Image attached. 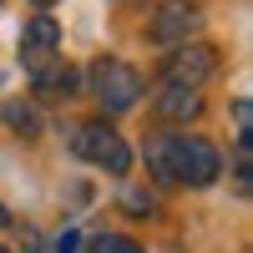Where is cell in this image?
<instances>
[{
  "label": "cell",
  "instance_id": "1",
  "mask_svg": "<svg viewBox=\"0 0 253 253\" xmlns=\"http://www.w3.org/2000/svg\"><path fill=\"white\" fill-rule=\"evenodd\" d=\"M147 162H152V172L162 182H182V187H213L218 172H223V157L213 142L203 137H162L147 147Z\"/></svg>",
  "mask_w": 253,
  "mask_h": 253
},
{
  "label": "cell",
  "instance_id": "2",
  "mask_svg": "<svg viewBox=\"0 0 253 253\" xmlns=\"http://www.w3.org/2000/svg\"><path fill=\"white\" fill-rule=\"evenodd\" d=\"M71 152L96 162V167H107V172H126V167H132V147H126L107 122H81L71 132Z\"/></svg>",
  "mask_w": 253,
  "mask_h": 253
},
{
  "label": "cell",
  "instance_id": "3",
  "mask_svg": "<svg viewBox=\"0 0 253 253\" xmlns=\"http://www.w3.org/2000/svg\"><path fill=\"white\" fill-rule=\"evenodd\" d=\"M91 96L107 112H126V107H137V96H142V76L126 66V61L101 56V61H91Z\"/></svg>",
  "mask_w": 253,
  "mask_h": 253
},
{
  "label": "cell",
  "instance_id": "4",
  "mask_svg": "<svg viewBox=\"0 0 253 253\" xmlns=\"http://www.w3.org/2000/svg\"><path fill=\"white\" fill-rule=\"evenodd\" d=\"M213 71H218V51L203 46V41H182V46H172L162 56V81L167 86H193L198 91Z\"/></svg>",
  "mask_w": 253,
  "mask_h": 253
},
{
  "label": "cell",
  "instance_id": "5",
  "mask_svg": "<svg viewBox=\"0 0 253 253\" xmlns=\"http://www.w3.org/2000/svg\"><path fill=\"white\" fill-rule=\"evenodd\" d=\"M198 20H203V15H198L193 0H167V5L147 20V36H152L157 46H182V41L198 31Z\"/></svg>",
  "mask_w": 253,
  "mask_h": 253
},
{
  "label": "cell",
  "instance_id": "6",
  "mask_svg": "<svg viewBox=\"0 0 253 253\" xmlns=\"http://www.w3.org/2000/svg\"><path fill=\"white\" fill-rule=\"evenodd\" d=\"M56 46H61L56 20H51V15H31V20H26V31H20V61H26L31 71H41V66H51Z\"/></svg>",
  "mask_w": 253,
  "mask_h": 253
},
{
  "label": "cell",
  "instance_id": "7",
  "mask_svg": "<svg viewBox=\"0 0 253 253\" xmlns=\"http://www.w3.org/2000/svg\"><path fill=\"white\" fill-rule=\"evenodd\" d=\"M162 122H193L198 112H203V96L193 91V86H167L162 96H157V107H152Z\"/></svg>",
  "mask_w": 253,
  "mask_h": 253
},
{
  "label": "cell",
  "instance_id": "8",
  "mask_svg": "<svg viewBox=\"0 0 253 253\" xmlns=\"http://www.w3.org/2000/svg\"><path fill=\"white\" fill-rule=\"evenodd\" d=\"M76 71L71 66H41L36 71V91L46 96V101H61V96H76Z\"/></svg>",
  "mask_w": 253,
  "mask_h": 253
},
{
  "label": "cell",
  "instance_id": "9",
  "mask_svg": "<svg viewBox=\"0 0 253 253\" xmlns=\"http://www.w3.org/2000/svg\"><path fill=\"white\" fill-rule=\"evenodd\" d=\"M5 122H10V126H20L26 137H36V132H41V117H36L31 107H5Z\"/></svg>",
  "mask_w": 253,
  "mask_h": 253
},
{
  "label": "cell",
  "instance_id": "10",
  "mask_svg": "<svg viewBox=\"0 0 253 253\" xmlns=\"http://www.w3.org/2000/svg\"><path fill=\"white\" fill-rule=\"evenodd\" d=\"M91 248H96V253H142V248H137L132 238H122V233H101V238H96Z\"/></svg>",
  "mask_w": 253,
  "mask_h": 253
},
{
  "label": "cell",
  "instance_id": "11",
  "mask_svg": "<svg viewBox=\"0 0 253 253\" xmlns=\"http://www.w3.org/2000/svg\"><path fill=\"white\" fill-rule=\"evenodd\" d=\"M56 253H81V233H66V238L56 243Z\"/></svg>",
  "mask_w": 253,
  "mask_h": 253
},
{
  "label": "cell",
  "instance_id": "12",
  "mask_svg": "<svg viewBox=\"0 0 253 253\" xmlns=\"http://www.w3.org/2000/svg\"><path fill=\"white\" fill-rule=\"evenodd\" d=\"M233 117H238V132L248 137V101H238V107H233Z\"/></svg>",
  "mask_w": 253,
  "mask_h": 253
},
{
  "label": "cell",
  "instance_id": "13",
  "mask_svg": "<svg viewBox=\"0 0 253 253\" xmlns=\"http://www.w3.org/2000/svg\"><path fill=\"white\" fill-rule=\"evenodd\" d=\"M5 223H10V213H5V203H0V228H5Z\"/></svg>",
  "mask_w": 253,
  "mask_h": 253
},
{
  "label": "cell",
  "instance_id": "14",
  "mask_svg": "<svg viewBox=\"0 0 253 253\" xmlns=\"http://www.w3.org/2000/svg\"><path fill=\"white\" fill-rule=\"evenodd\" d=\"M31 5H56V0H31Z\"/></svg>",
  "mask_w": 253,
  "mask_h": 253
},
{
  "label": "cell",
  "instance_id": "15",
  "mask_svg": "<svg viewBox=\"0 0 253 253\" xmlns=\"http://www.w3.org/2000/svg\"><path fill=\"white\" fill-rule=\"evenodd\" d=\"M0 253H5V248H0Z\"/></svg>",
  "mask_w": 253,
  "mask_h": 253
}]
</instances>
